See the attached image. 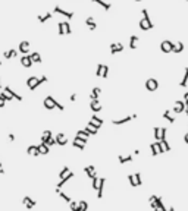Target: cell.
I'll list each match as a JSON object with an SVG mask.
<instances>
[{
  "mask_svg": "<svg viewBox=\"0 0 188 211\" xmlns=\"http://www.w3.org/2000/svg\"><path fill=\"white\" fill-rule=\"evenodd\" d=\"M173 45H175V43H172L169 40H165V41L160 43V50L163 51V53H171V51L173 50Z\"/></svg>",
  "mask_w": 188,
  "mask_h": 211,
  "instance_id": "7",
  "label": "cell"
},
{
  "mask_svg": "<svg viewBox=\"0 0 188 211\" xmlns=\"http://www.w3.org/2000/svg\"><path fill=\"white\" fill-rule=\"evenodd\" d=\"M85 24H87V27H88V29H91V31H94L96 28H97V24H96V21H94L91 16H88L87 19H85Z\"/></svg>",
  "mask_w": 188,
  "mask_h": 211,
  "instance_id": "30",
  "label": "cell"
},
{
  "mask_svg": "<svg viewBox=\"0 0 188 211\" xmlns=\"http://www.w3.org/2000/svg\"><path fill=\"white\" fill-rule=\"evenodd\" d=\"M68 173H69V167H68V166H65V167H63V169H62V172L60 173H59V178H63V176H65V174H68Z\"/></svg>",
  "mask_w": 188,
  "mask_h": 211,
  "instance_id": "47",
  "label": "cell"
},
{
  "mask_svg": "<svg viewBox=\"0 0 188 211\" xmlns=\"http://www.w3.org/2000/svg\"><path fill=\"white\" fill-rule=\"evenodd\" d=\"M46 144L49 145V147H51V145H56V144H57V141H56V136H51V138H50L49 141L46 142Z\"/></svg>",
  "mask_w": 188,
  "mask_h": 211,
  "instance_id": "48",
  "label": "cell"
},
{
  "mask_svg": "<svg viewBox=\"0 0 188 211\" xmlns=\"http://www.w3.org/2000/svg\"><path fill=\"white\" fill-rule=\"evenodd\" d=\"M56 192H57V194L60 195V196H62V200H65V202H68V204H69V202L72 201V200H71V196H69V195H66L65 192H62L60 188H57V189H56Z\"/></svg>",
  "mask_w": 188,
  "mask_h": 211,
  "instance_id": "38",
  "label": "cell"
},
{
  "mask_svg": "<svg viewBox=\"0 0 188 211\" xmlns=\"http://www.w3.org/2000/svg\"><path fill=\"white\" fill-rule=\"evenodd\" d=\"M181 87H187L188 85V67H185V72H184V78L182 81H181V84H179Z\"/></svg>",
  "mask_w": 188,
  "mask_h": 211,
  "instance_id": "41",
  "label": "cell"
},
{
  "mask_svg": "<svg viewBox=\"0 0 188 211\" xmlns=\"http://www.w3.org/2000/svg\"><path fill=\"white\" fill-rule=\"evenodd\" d=\"M100 94H101V88L96 87V88L91 91V94H90V98H91V100H99V98H100Z\"/></svg>",
  "mask_w": 188,
  "mask_h": 211,
  "instance_id": "28",
  "label": "cell"
},
{
  "mask_svg": "<svg viewBox=\"0 0 188 211\" xmlns=\"http://www.w3.org/2000/svg\"><path fill=\"white\" fill-rule=\"evenodd\" d=\"M71 101L74 103V101H77V94H72L71 95Z\"/></svg>",
  "mask_w": 188,
  "mask_h": 211,
  "instance_id": "56",
  "label": "cell"
},
{
  "mask_svg": "<svg viewBox=\"0 0 188 211\" xmlns=\"http://www.w3.org/2000/svg\"><path fill=\"white\" fill-rule=\"evenodd\" d=\"M18 51H19V50H16V49H9L7 51H5V53H3V57H5L6 60L13 59V57H16V56H18Z\"/></svg>",
  "mask_w": 188,
  "mask_h": 211,
  "instance_id": "21",
  "label": "cell"
},
{
  "mask_svg": "<svg viewBox=\"0 0 188 211\" xmlns=\"http://www.w3.org/2000/svg\"><path fill=\"white\" fill-rule=\"evenodd\" d=\"M90 109H91L93 113H100L103 107H101V103H100L99 100H91V103H90Z\"/></svg>",
  "mask_w": 188,
  "mask_h": 211,
  "instance_id": "13",
  "label": "cell"
},
{
  "mask_svg": "<svg viewBox=\"0 0 188 211\" xmlns=\"http://www.w3.org/2000/svg\"><path fill=\"white\" fill-rule=\"evenodd\" d=\"M149 202L150 205H151V208L154 211H166V207L163 205V201H162L160 196H157V195H151L149 198Z\"/></svg>",
  "mask_w": 188,
  "mask_h": 211,
  "instance_id": "1",
  "label": "cell"
},
{
  "mask_svg": "<svg viewBox=\"0 0 188 211\" xmlns=\"http://www.w3.org/2000/svg\"><path fill=\"white\" fill-rule=\"evenodd\" d=\"M29 41H22L21 44L18 45V50H19V53H22V54H28L29 53Z\"/></svg>",
  "mask_w": 188,
  "mask_h": 211,
  "instance_id": "16",
  "label": "cell"
},
{
  "mask_svg": "<svg viewBox=\"0 0 188 211\" xmlns=\"http://www.w3.org/2000/svg\"><path fill=\"white\" fill-rule=\"evenodd\" d=\"M57 25H59V35H65L66 34V31H65V22H59Z\"/></svg>",
  "mask_w": 188,
  "mask_h": 211,
  "instance_id": "45",
  "label": "cell"
},
{
  "mask_svg": "<svg viewBox=\"0 0 188 211\" xmlns=\"http://www.w3.org/2000/svg\"><path fill=\"white\" fill-rule=\"evenodd\" d=\"M163 117H165V119H166V120H168L169 123H175V117H173V116L171 114V110H166L165 113H163Z\"/></svg>",
  "mask_w": 188,
  "mask_h": 211,
  "instance_id": "39",
  "label": "cell"
},
{
  "mask_svg": "<svg viewBox=\"0 0 188 211\" xmlns=\"http://www.w3.org/2000/svg\"><path fill=\"white\" fill-rule=\"evenodd\" d=\"M85 144H87V142H84L83 139H78V138H75L74 142H72V145H74L75 148H78V150H84V148H85Z\"/></svg>",
  "mask_w": 188,
  "mask_h": 211,
  "instance_id": "26",
  "label": "cell"
},
{
  "mask_svg": "<svg viewBox=\"0 0 188 211\" xmlns=\"http://www.w3.org/2000/svg\"><path fill=\"white\" fill-rule=\"evenodd\" d=\"M31 59H33L34 63H41V56H40L38 51H34V53H31Z\"/></svg>",
  "mask_w": 188,
  "mask_h": 211,
  "instance_id": "40",
  "label": "cell"
},
{
  "mask_svg": "<svg viewBox=\"0 0 188 211\" xmlns=\"http://www.w3.org/2000/svg\"><path fill=\"white\" fill-rule=\"evenodd\" d=\"M153 131H154V139L156 141H160V139L166 138V133H168V129L166 128H159V126H156Z\"/></svg>",
  "mask_w": 188,
  "mask_h": 211,
  "instance_id": "5",
  "label": "cell"
},
{
  "mask_svg": "<svg viewBox=\"0 0 188 211\" xmlns=\"http://www.w3.org/2000/svg\"><path fill=\"white\" fill-rule=\"evenodd\" d=\"M65 31H66L68 35H71V32H72V29H71V24L66 22V21H65Z\"/></svg>",
  "mask_w": 188,
  "mask_h": 211,
  "instance_id": "50",
  "label": "cell"
},
{
  "mask_svg": "<svg viewBox=\"0 0 188 211\" xmlns=\"http://www.w3.org/2000/svg\"><path fill=\"white\" fill-rule=\"evenodd\" d=\"M3 173H5V170H3V164L0 163V174H3Z\"/></svg>",
  "mask_w": 188,
  "mask_h": 211,
  "instance_id": "57",
  "label": "cell"
},
{
  "mask_svg": "<svg viewBox=\"0 0 188 211\" xmlns=\"http://www.w3.org/2000/svg\"><path fill=\"white\" fill-rule=\"evenodd\" d=\"M88 123H90V125H93V126H96V128L100 129V128H101V125L105 123V120H103V119H100L99 116L93 114V116H91V119L88 120Z\"/></svg>",
  "mask_w": 188,
  "mask_h": 211,
  "instance_id": "12",
  "label": "cell"
},
{
  "mask_svg": "<svg viewBox=\"0 0 188 211\" xmlns=\"http://www.w3.org/2000/svg\"><path fill=\"white\" fill-rule=\"evenodd\" d=\"M56 141H57V144L62 145V147H65V145L68 144V138L63 133H57V135H56Z\"/></svg>",
  "mask_w": 188,
  "mask_h": 211,
  "instance_id": "25",
  "label": "cell"
},
{
  "mask_svg": "<svg viewBox=\"0 0 188 211\" xmlns=\"http://www.w3.org/2000/svg\"><path fill=\"white\" fill-rule=\"evenodd\" d=\"M5 106H6V101L3 100L2 97H0V109H2V107H5Z\"/></svg>",
  "mask_w": 188,
  "mask_h": 211,
  "instance_id": "52",
  "label": "cell"
},
{
  "mask_svg": "<svg viewBox=\"0 0 188 211\" xmlns=\"http://www.w3.org/2000/svg\"><path fill=\"white\" fill-rule=\"evenodd\" d=\"M137 41H138V37L137 35H131V38H129V49L135 50L137 49Z\"/></svg>",
  "mask_w": 188,
  "mask_h": 211,
  "instance_id": "35",
  "label": "cell"
},
{
  "mask_svg": "<svg viewBox=\"0 0 188 211\" xmlns=\"http://www.w3.org/2000/svg\"><path fill=\"white\" fill-rule=\"evenodd\" d=\"M38 150H40V154L41 156H46V154H49V145L46 144V142H41V144L38 145Z\"/></svg>",
  "mask_w": 188,
  "mask_h": 211,
  "instance_id": "32",
  "label": "cell"
},
{
  "mask_svg": "<svg viewBox=\"0 0 188 211\" xmlns=\"http://www.w3.org/2000/svg\"><path fill=\"white\" fill-rule=\"evenodd\" d=\"M135 2H141V0H135Z\"/></svg>",
  "mask_w": 188,
  "mask_h": 211,
  "instance_id": "60",
  "label": "cell"
},
{
  "mask_svg": "<svg viewBox=\"0 0 188 211\" xmlns=\"http://www.w3.org/2000/svg\"><path fill=\"white\" fill-rule=\"evenodd\" d=\"M72 178H74V173H72V172H69L68 174H65V176H63V178L60 179V182L57 183V188H62V186H63V185L66 183L68 180H71Z\"/></svg>",
  "mask_w": 188,
  "mask_h": 211,
  "instance_id": "24",
  "label": "cell"
},
{
  "mask_svg": "<svg viewBox=\"0 0 188 211\" xmlns=\"http://www.w3.org/2000/svg\"><path fill=\"white\" fill-rule=\"evenodd\" d=\"M187 2H188V0H187Z\"/></svg>",
  "mask_w": 188,
  "mask_h": 211,
  "instance_id": "62",
  "label": "cell"
},
{
  "mask_svg": "<svg viewBox=\"0 0 188 211\" xmlns=\"http://www.w3.org/2000/svg\"><path fill=\"white\" fill-rule=\"evenodd\" d=\"M91 2H94V3H97L99 6H101L105 11H109V9L112 7L110 3H107V2H105V0H91Z\"/></svg>",
  "mask_w": 188,
  "mask_h": 211,
  "instance_id": "31",
  "label": "cell"
},
{
  "mask_svg": "<svg viewBox=\"0 0 188 211\" xmlns=\"http://www.w3.org/2000/svg\"><path fill=\"white\" fill-rule=\"evenodd\" d=\"M41 85V81H40V78H37V76H29V78L27 79V87L31 91H34V89L37 88V87H40Z\"/></svg>",
  "mask_w": 188,
  "mask_h": 211,
  "instance_id": "3",
  "label": "cell"
},
{
  "mask_svg": "<svg viewBox=\"0 0 188 211\" xmlns=\"http://www.w3.org/2000/svg\"><path fill=\"white\" fill-rule=\"evenodd\" d=\"M27 153L29 156L33 157H38L40 156V150H38V145H29L27 148Z\"/></svg>",
  "mask_w": 188,
  "mask_h": 211,
  "instance_id": "20",
  "label": "cell"
},
{
  "mask_svg": "<svg viewBox=\"0 0 188 211\" xmlns=\"http://www.w3.org/2000/svg\"><path fill=\"white\" fill-rule=\"evenodd\" d=\"M43 106H44L47 110H53L56 106H57V100H55L51 95H47L44 98V101H43Z\"/></svg>",
  "mask_w": 188,
  "mask_h": 211,
  "instance_id": "4",
  "label": "cell"
},
{
  "mask_svg": "<svg viewBox=\"0 0 188 211\" xmlns=\"http://www.w3.org/2000/svg\"><path fill=\"white\" fill-rule=\"evenodd\" d=\"M88 210V204L85 202V201H79V204H78V211H87Z\"/></svg>",
  "mask_w": 188,
  "mask_h": 211,
  "instance_id": "42",
  "label": "cell"
},
{
  "mask_svg": "<svg viewBox=\"0 0 188 211\" xmlns=\"http://www.w3.org/2000/svg\"><path fill=\"white\" fill-rule=\"evenodd\" d=\"M51 16H53V13H51V12H47V13H43V15H38V21L41 24H44V22H47L49 19H51Z\"/></svg>",
  "mask_w": 188,
  "mask_h": 211,
  "instance_id": "29",
  "label": "cell"
},
{
  "mask_svg": "<svg viewBox=\"0 0 188 211\" xmlns=\"http://www.w3.org/2000/svg\"><path fill=\"white\" fill-rule=\"evenodd\" d=\"M40 81H41V84H43V82H47L49 79H47V76H44V75H43V76L40 78Z\"/></svg>",
  "mask_w": 188,
  "mask_h": 211,
  "instance_id": "53",
  "label": "cell"
},
{
  "mask_svg": "<svg viewBox=\"0 0 188 211\" xmlns=\"http://www.w3.org/2000/svg\"><path fill=\"white\" fill-rule=\"evenodd\" d=\"M33 59H31V56L29 54H24L22 57H21V65H22L24 67H31L33 66Z\"/></svg>",
  "mask_w": 188,
  "mask_h": 211,
  "instance_id": "14",
  "label": "cell"
},
{
  "mask_svg": "<svg viewBox=\"0 0 188 211\" xmlns=\"http://www.w3.org/2000/svg\"><path fill=\"white\" fill-rule=\"evenodd\" d=\"M150 150H151V156H159L162 154V150H160V141H156V142H151L150 144Z\"/></svg>",
  "mask_w": 188,
  "mask_h": 211,
  "instance_id": "11",
  "label": "cell"
},
{
  "mask_svg": "<svg viewBox=\"0 0 188 211\" xmlns=\"http://www.w3.org/2000/svg\"><path fill=\"white\" fill-rule=\"evenodd\" d=\"M184 101H185V103H187V106H188V93H185V94H184Z\"/></svg>",
  "mask_w": 188,
  "mask_h": 211,
  "instance_id": "55",
  "label": "cell"
},
{
  "mask_svg": "<svg viewBox=\"0 0 188 211\" xmlns=\"http://www.w3.org/2000/svg\"><path fill=\"white\" fill-rule=\"evenodd\" d=\"M107 76H109V67L106 66H103V73H101V78H107Z\"/></svg>",
  "mask_w": 188,
  "mask_h": 211,
  "instance_id": "49",
  "label": "cell"
},
{
  "mask_svg": "<svg viewBox=\"0 0 188 211\" xmlns=\"http://www.w3.org/2000/svg\"><path fill=\"white\" fill-rule=\"evenodd\" d=\"M132 119H137V114H135V113H134V114H131V116L123 117V119H116V120H112V125H115V126H121V125H123V123L131 122Z\"/></svg>",
  "mask_w": 188,
  "mask_h": 211,
  "instance_id": "8",
  "label": "cell"
},
{
  "mask_svg": "<svg viewBox=\"0 0 188 211\" xmlns=\"http://www.w3.org/2000/svg\"><path fill=\"white\" fill-rule=\"evenodd\" d=\"M118 160L121 164H125V163H129V161H132V156L129 154V156H119L118 157Z\"/></svg>",
  "mask_w": 188,
  "mask_h": 211,
  "instance_id": "36",
  "label": "cell"
},
{
  "mask_svg": "<svg viewBox=\"0 0 188 211\" xmlns=\"http://www.w3.org/2000/svg\"><path fill=\"white\" fill-rule=\"evenodd\" d=\"M145 88H147V91H156V89L159 88V82H157V79L154 78H149L147 81H145Z\"/></svg>",
  "mask_w": 188,
  "mask_h": 211,
  "instance_id": "6",
  "label": "cell"
},
{
  "mask_svg": "<svg viewBox=\"0 0 188 211\" xmlns=\"http://www.w3.org/2000/svg\"><path fill=\"white\" fill-rule=\"evenodd\" d=\"M160 150H162V154L163 153H168V151H171V145H169V142L165 139H160Z\"/></svg>",
  "mask_w": 188,
  "mask_h": 211,
  "instance_id": "27",
  "label": "cell"
},
{
  "mask_svg": "<svg viewBox=\"0 0 188 211\" xmlns=\"http://www.w3.org/2000/svg\"><path fill=\"white\" fill-rule=\"evenodd\" d=\"M121 51H123V44L122 43H112L110 44L112 54H116V53H121Z\"/></svg>",
  "mask_w": 188,
  "mask_h": 211,
  "instance_id": "15",
  "label": "cell"
},
{
  "mask_svg": "<svg viewBox=\"0 0 188 211\" xmlns=\"http://www.w3.org/2000/svg\"><path fill=\"white\" fill-rule=\"evenodd\" d=\"M69 208H71L72 211H78V202L77 201H71V202H69Z\"/></svg>",
  "mask_w": 188,
  "mask_h": 211,
  "instance_id": "46",
  "label": "cell"
},
{
  "mask_svg": "<svg viewBox=\"0 0 188 211\" xmlns=\"http://www.w3.org/2000/svg\"><path fill=\"white\" fill-rule=\"evenodd\" d=\"M75 138H78V139H83L84 142H88V138H90V133L84 129V131H78L77 132V135H75Z\"/></svg>",
  "mask_w": 188,
  "mask_h": 211,
  "instance_id": "22",
  "label": "cell"
},
{
  "mask_svg": "<svg viewBox=\"0 0 188 211\" xmlns=\"http://www.w3.org/2000/svg\"><path fill=\"white\" fill-rule=\"evenodd\" d=\"M53 12H55V13H59V15H62V16L68 18V19H72V18L75 16V15H74V12H68V11H65V9L59 7V6H56L55 9H53Z\"/></svg>",
  "mask_w": 188,
  "mask_h": 211,
  "instance_id": "10",
  "label": "cell"
},
{
  "mask_svg": "<svg viewBox=\"0 0 188 211\" xmlns=\"http://www.w3.org/2000/svg\"><path fill=\"white\" fill-rule=\"evenodd\" d=\"M135 179H137V183H138V186H141V185H143V180H141V173H135Z\"/></svg>",
  "mask_w": 188,
  "mask_h": 211,
  "instance_id": "51",
  "label": "cell"
},
{
  "mask_svg": "<svg viewBox=\"0 0 188 211\" xmlns=\"http://www.w3.org/2000/svg\"><path fill=\"white\" fill-rule=\"evenodd\" d=\"M84 172L87 173V176H88L91 180L97 176V173H96V167H94V166H85V167H84Z\"/></svg>",
  "mask_w": 188,
  "mask_h": 211,
  "instance_id": "18",
  "label": "cell"
},
{
  "mask_svg": "<svg viewBox=\"0 0 188 211\" xmlns=\"http://www.w3.org/2000/svg\"><path fill=\"white\" fill-rule=\"evenodd\" d=\"M105 183H106V178H100V183L99 188H97V198L101 200L103 198V189H105Z\"/></svg>",
  "mask_w": 188,
  "mask_h": 211,
  "instance_id": "19",
  "label": "cell"
},
{
  "mask_svg": "<svg viewBox=\"0 0 188 211\" xmlns=\"http://www.w3.org/2000/svg\"><path fill=\"white\" fill-rule=\"evenodd\" d=\"M185 109H187V103H185V101H182V100H178V101H175V106H173V109H172V110L179 114V113L185 111Z\"/></svg>",
  "mask_w": 188,
  "mask_h": 211,
  "instance_id": "9",
  "label": "cell"
},
{
  "mask_svg": "<svg viewBox=\"0 0 188 211\" xmlns=\"http://www.w3.org/2000/svg\"><path fill=\"white\" fill-rule=\"evenodd\" d=\"M0 88H2V84H0Z\"/></svg>",
  "mask_w": 188,
  "mask_h": 211,
  "instance_id": "61",
  "label": "cell"
},
{
  "mask_svg": "<svg viewBox=\"0 0 188 211\" xmlns=\"http://www.w3.org/2000/svg\"><path fill=\"white\" fill-rule=\"evenodd\" d=\"M182 50H184V43L182 41H178V43H175V45H173L172 53H181Z\"/></svg>",
  "mask_w": 188,
  "mask_h": 211,
  "instance_id": "34",
  "label": "cell"
},
{
  "mask_svg": "<svg viewBox=\"0 0 188 211\" xmlns=\"http://www.w3.org/2000/svg\"><path fill=\"white\" fill-rule=\"evenodd\" d=\"M51 136H53L51 131H44V132H43V135H41V142H47Z\"/></svg>",
  "mask_w": 188,
  "mask_h": 211,
  "instance_id": "37",
  "label": "cell"
},
{
  "mask_svg": "<svg viewBox=\"0 0 188 211\" xmlns=\"http://www.w3.org/2000/svg\"><path fill=\"white\" fill-rule=\"evenodd\" d=\"M141 13H143V19L140 21V28L143 29V31H147V29H151L153 28V22H151V19H150L149 16V12H147V9H143L141 11Z\"/></svg>",
  "mask_w": 188,
  "mask_h": 211,
  "instance_id": "2",
  "label": "cell"
},
{
  "mask_svg": "<svg viewBox=\"0 0 188 211\" xmlns=\"http://www.w3.org/2000/svg\"><path fill=\"white\" fill-rule=\"evenodd\" d=\"M185 114L188 116V106H187V109H185Z\"/></svg>",
  "mask_w": 188,
  "mask_h": 211,
  "instance_id": "59",
  "label": "cell"
},
{
  "mask_svg": "<svg viewBox=\"0 0 188 211\" xmlns=\"http://www.w3.org/2000/svg\"><path fill=\"white\" fill-rule=\"evenodd\" d=\"M24 205H25V208H28V210H31V208H34V207L37 205V202L33 200V198H29V196H24Z\"/></svg>",
  "mask_w": 188,
  "mask_h": 211,
  "instance_id": "17",
  "label": "cell"
},
{
  "mask_svg": "<svg viewBox=\"0 0 188 211\" xmlns=\"http://www.w3.org/2000/svg\"><path fill=\"white\" fill-rule=\"evenodd\" d=\"M7 138L11 139L12 142H13V141H15V135H12V133H9V135H7Z\"/></svg>",
  "mask_w": 188,
  "mask_h": 211,
  "instance_id": "54",
  "label": "cell"
},
{
  "mask_svg": "<svg viewBox=\"0 0 188 211\" xmlns=\"http://www.w3.org/2000/svg\"><path fill=\"white\" fill-rule=\"evenodd\" d=\"M184 141H185V142H187V144H188V132L185 133V135H184Z\"/></svg>",
  "mask_w": 188,
  "mask_h": 211,
  "instance_id": "58",
  "label": "cell"
},
{
  "mask_svg": "<svg viewBox=\"0 0 188 211\" xmlns=\"http://www.w3.org/2000/svg\"><path fill=\"white\" fill-rule=\"evenodd\" d=\"M3 91H5V93H7V94H9V95H12V97H13L15 100H18V101H22V100H24V98H22V95L16 94L15 91H12V89H11V87H5V88H3Z\"/></svg>",
  "mask_w": 188,
  "mask_h": 211,
  "instance_id": "23",
  "label": "cell"
},
{
  "mask_svg": "<svg viewBox=\"0 0 188 211\" xmlns=\"http://www.w3.org/2000/svg\"><path fill=\"white\" fill-rule=\"evenodd\" d=\"M85 131H87L90 135H97V132H99V128H96V126H93V125L87 123V126H85Z\"/></svg>",
  "mask_w": 188,
  "mask_h": 211,
  "instance_id": "33",
  "label": "cell"
},
{
  "mask_svg": "<svg viewBox=\"0 0 188 211\" xmlns=\"http://www.w3.org/2000/svg\"><path fill=\"white\" fill-rule=\"evenodd\" d=\"M103 66H105V65H101V63H99V65H97V71H96V76H97V78H101V73H103Z\"/></svg>",
  "mask_w": 188,
  "mask_h": 211,
  "instance_id": "44",
  "label": "cell"
},
{
  "mask_svg": "<svg viewBox=\"0 0 188 211\" xmlns=\"http://www.w3.org/2000/svg\"><path fill=\"white\" fill-rule=\"evenodd\" d=\"M128 179H129V183H131V186H132V188L138 186V183H137V179H135V174H129V176H128Z\"/></svg>",
  "mask_w": 188,
  "mask_h": 211,
  "instance_id": "43",
  "label": "cell"
}]
</instances>
